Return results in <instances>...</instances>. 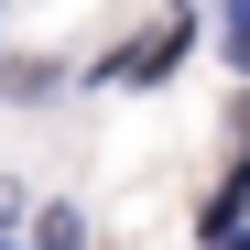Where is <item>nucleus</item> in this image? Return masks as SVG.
Instances as JSON below:
<instances>
[{
    "label": "nucleus",
    "mask_w": 250,
    "mask_h": 250,
    "mask_svg": "<svg viewBox=\"0 0 250 250\" xmlns=\"http://www.w3.org/2000/svg\"><path fill=\"white\" fill-rule=\"evenodd\" d=\"M174 55H185V22H163V33H142V44H120V55H109V76H120V87H152Z\"/></svg>",
    "instance_id": "f257e3e1"
},
{
    "label": "nucleus",
    "mask_w": 250,
    "mask_h": 250,
    "mask_svg": "<svg viewBox=\"0 0 250 250\" xmlns=\"http://www.w3.org/2000/svg\"><path fill=\"white\" fill-rule=\"evenodd\" d=\"M218 44H229V65L250 76V0H218Z\"/></svg>",
    "instance_id": "f03ea898"
},
{
    "label": "nucleus",
    "mask_w": 250,
    "mask_h": 250,
    "mask_svg": "<svg viewBox=\"0 0 250 250\" xmlns=\"http://www.w3.org/2000/svg\"><path fill=\"white\" fill-rule=\"evenodd\" d=\"M218 250H250V239H239V229H229V239H218Z\"/></svg>",
    "instance_id": "7ed1b4c3"
}]
</instances>
